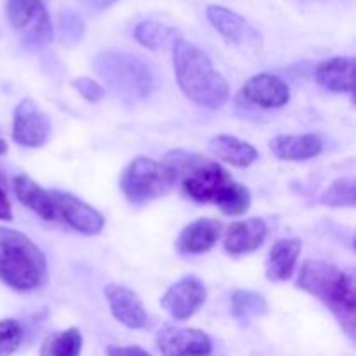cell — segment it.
Masks as SVG:
<instances>
[{"label":"cell","instance_id":"cell-1","mask_svg":"<svg viewBox=\"0 0 356 356\" xmlns=\"http://www.w3.org/2000/svg\"><path fill=\"white\" fill-rule=\"evenodd\" d=\"M181 193L198 204H212L225 216H242L250 207V191L214 160L198 153L172 149L162 160Z\"/></svg>","mask_w":356,"mask_h":356},{"label":"cell","instance_id":"cell-2","mask_svg":"<svg viewBox=\"0 0 356 356\" xmlns=\"http://www.w3.org/2000/svg\"><path fill=\"white\" fill-rule=\"evenodd\" d=\"M172 63L181 90L197 106L219 110L229 99V86L214 68L207 52L179 38L172 47Z\"/></svg>","mask_w":356,"mask_h":356},{"label":"cell","instance_id":"cell-3","mask_svg":"<svg viewBox=\"0 0 356 356\" xmlns=\"http://www.w3.org/2000/svg\"><path fill=\"white\" fill-rule=\"evenodd\" d=\"M47 275L45 256L24 233L0 228V280L17 292L35 291Z\"/></svg>","mask_w":356,"mask_h":356},{"label":"cell","instance_id":"cell-4","mask_svg":"<svg viewBox=\"0 0 356 356\" xmlns=\"http://www.w3.org/2000/svg\"><path fill=\"white\" fill-rule=\"evenodd\" d=\"M94 70L120 99L136 103L152 94L153 73L138 56L118 51L101 52L94 59Z\"/></svg>","mask_w":356,"mask_h":356},{"label":"cell","instance_id":"cell-5","mask_svg":"<svg viewBox=\"0 0 356 356\" xmlns=\"http://www.w3.org/2000/svg\"><path fill=\"white\" fill-rule=\"evenodd\" d=\"M176 186L172 172L163 162L138 156L125 167L120 177V188L125 198L134 205L148 204L160 197H165Z\"/></svg>","mask_w":356,"mask_h":356},{"label":"cell","instance_id":"cell-6","mask_svg":"<svg viewBox=\"0 0 356 356\" xmlns=\"http://www.w3.org/2000/svg\"><path fill=\"white\" fill-rule=\"evenodd\" d=\"M6 16L28 49H42L52 42V24L44 0H7Z\"/></svg>","mask_w":356,"mask_h":356},{"label":"cell","instance_id":"cell-7","mask_svg":"<svg viewBox=\"0 0 356 356\" xmlns=\"http://www.w3.org/2000/svg\"><path fill=\"white\" fill-rule=\"evenodd\" d=\"M207 19L228 44L252 54H259L263 51V37L259 31L235 10L221 6H209Z\"/></svg>","mask_w":356,"mask_h":356},{"label":"cell","instance_id":"cell-8","mask_svg":"<svg viewBox=\"0 0 356 356\" xmlns=\"http://www.w3.org/2000/svg\"><path fill=\"white\" fill-rule=\"evenodd\" d=\"M207 301V289L198 277L188 275L167 289L160 299L162 308L176 320H188L202 309Z\"/></svg>","mask_w":356,"mask_h":356},{"label":"cell","instance_id":"cell-9","mask_svg":"<svg viewBox=\"0 0 356 356\" xmlns=\"http://www.w3.org/2000/svg\"><path fill=\"white\" fill-rule=\"evenodd\" d=\"M49 195L54 202L58 218L65 219L66 225L72 226L75 232L87 236L97 235V233L103 232L104 218L92 205L86 204L83 200L76 198L75 195L66 193V191L51 190Z\"/></svg>","mask_w":356,"mask_h":356},{"label":"cell","instance_id":"cell-10","mask_svg":"<svg viewBox=\"0 0 356 356\" xmlns=\"http://www.w3.org/2000/svg\"><path fill=\"white\" fill-rule=\"evenodd\" d=\"M155 343L163 356H209L212 351L211 337L204 330L188 327H162Z\"/></svg>","mask_w":356,"mask_h":356},{"label":"cell","instance_id":"cell-11","mask_svg":"<svg viewBox=\"0 0 356 356\" xmlns=\"http://www.w3.org/2000/svg\"><path fill=\"white\" fill-rule=\"evenodd\" d=\"M49 138V120L33 99L26 97L14 110L13 139L24 148H40Z\"/></svg>","mask_w":356,"mask_h":356},{"label":"cell","instance_id":"cell-12","mask_svg":"<svg viewBox=\"0 0 356 356\" xmlns=\"http://www.w3.org/2000/svg\"><path fill=\"white\" fill-rule=\"evenodd\" d=\"M240 97L254 106L277 110L291 99V87L273 73H259L247 80L240 89Z\"/></svg>","mask_w":356,"mask_h":356},{"label":"cell","instance_id":"cell-13","mask_svg":"<svg viewBox=\"0 0 356 356\" xmlns=\"http://www.w3.org/2000/svg\"><path fill=\"white\" fill-rule=\"evenodd\" d=\"M323 305L334 313V316H336V320L339 322L343 332L353 341L355 330H356L355 271L351 270L341 271L336 287H334V291L330 292V296L327 298V301L323 302Z\"/></svg>","mask_w":356,"mask_h":356},{"label":"cell","instance_id":"cell-14","mask_svg":"<svg viewBox=\"0 0 356 356\" xmlns=\"http://www.w3.org/2000/svg\"><path fill=\"white\" fill-rule=\"evenodd\" d=\"M104 296L110 305L111 315L117 322L127 329H145L148 325V315L145 312L143 301L134 291L125 285L110 284L104 289Z\"/></svg>","mask_w":356,"mask_h":356},{"label":"cell","instance_id":"cell-15","mask_svg":"<svg viewBox=\"0 0 356 356\" xmlns=\"http://www.w3.org/2000/svg\"><path fill=\"white\" fill-rule=\"evenodd\" d=\"M268 235L266 222L261 218H250L247 221H236L226 228L225 250L232 256L250 254L259 249Z\"/></svg>","mask_w":356,"mask_h":356},{"label":"cell","instance_id":"cell-16","mask_svg":"<svg viewBox=\"0 0 356 356\" xmlns=\"http://www.w3.org/2000/svg\"><path fill=\"white\" fill-rule=\"evenodd\" d=\"M339 275L341 270H337L334 264L325 263V261L309 259L301 266L296 285L313 298L325 302L330 292L336 287Z\"/></svg>","mask_w":356,"mask_h":356},{"label":"cell","instance_id":"cell-17","mask_svg":"<svg viewBox=\"0 0 356 356\" xmlns=\"http://www.w3.org/2000/svg\"><path fill=\"white\" fill-rule=\"evenodd\" d=\"M222 225L216 219L204 218L190 222L176 242L177 252L181 254H204L209 252L218 243L221 236Z\"/></svg>","mask_w":356,"mask_h":356},{"label":"cell","instance_id":"cell-18","mask_svg":"<svg viewBox=\"0 0 356 356\" xmlns=\"http://www.w3.org/2000/svg\"><path fill=\"white\" fill-rule=\"evenodd\" d=\"M270 149L285 162H302L322 153L323 143L316 134H282L270 141Z\"/></svg>","mask_w":356,"mask_h":356},{"label":"cell","instance_id":"cell-19","mask_svg":"<svg viewBox=\"0 0 356 356\" xmlns=\"http://www.w3.org/2000/svg\"><path fill=\"white\" fill-rule=\"evenodd\" d=\"M355 59L337 56L315 68V80L330 92H351L355 87Z\"/></svg>","mask_w":356,"mask_h":356},{"label":"cell","instance_id":"cell-20","mask_svg":"<svg viewBox=\"0 0 356 356\" xmlns=\"http://www.w3.org/2000/svg\"><path fill=\"white\" fill-rule=\"evenodd\" d=\"M13 190L16 193L17 200L23 205H26L31 212L42 218L44 221H56L58 219V212H56L54 202H52L49 191L38 186L30 176L24 174H17L13 177Z\"/></svg>","mask_w":356,"mask_h":356},{"label":"cell","instance_id":"cell-21","mask_svg":"<svg viewBox=\"0 0 356 356\" xmlns=\"http://www.w3.org/2000/svg\"><path fill=\"white\" fill-rule=\"evenodd\" d=\"M302 242L299 238L278 240L266 257V277L271 282H287L292 278L301 254Z\"/></svg>","mask_w":356,"mask_h":356},{"label":"cell","instance_id":"cell-22","mask_svg":"<svg viewBox=\"0 0 356 356\" xmlns=\"http://www.w3.org/2000/svg\"><path fill=\"white\" fill-rule=\"evenodd\" d=\"M209 149L219 160L229 163V165L240 167V169L250 167L256 162L257 156H259V153H257V149L252 145L229 134L214 136L211 143H209Z\"/></svg>","mask_w":356,"mask_h":356},{"label":"cell","instance_id":"cell-23","mask_svg":"<svg viewBox=\"0 0 356 356\" xmlns=\"http://www.w3.org/2000/svg\"><path fill=\"white\" fill-rule=\"evenodd\" d=\"M134 37L143 47L149 51H163V49H172L174 44L181 38L179 31L172 26L159 23V21H141L136 26Z\"/></svg>","mask_w":356,"mask_h":356},{"label":"cell","instance_id":"cell-24","mask_svg":"<svg viewBox=\"0 0 356 356\" xmlns=\"http://www.w3.org/2000/svg\"><path fill=\"white\" fill-rule=\"evenodd\" d=\"M268 302L263 294L254 291H235L232 294V315L236 322L249 323L252 318L266 315Z\"/></svg>","mask_w":356,"mask_h":356},{"label":"cell","instance_id":"cell-25","mask_svg":"<svg viewBox=\"0 0 356 356\" xmlns=\"http://www.w3.org/2000/svg\"><path fill=\"white\" fill-rule=\"evenodd\" d=\"M82 346V332L76 327H70L49 336L42 344L40 356H80Z\"/></svg>","mask_w":356,"mask_h":356},{"label":"cell","instance_id":"cell-26","mask_svg":"<svg viewBox=\"0 0 356 356\" xmlns=\"http://www.w3.org/2000/svg\"><path fill=\"white\" fill-rule=\"evenodd\" d=\"M320 202L327 207L343 209L355 207L356 204V190L355 181L351 177H341L336 179L320 197Z\"/></svg>","mask_w":356,"mask_h":356},{"label":"cell","instance_id":"cell-27","mask_svg":"<svg viewBox=\"0 0 356 356\" xmlns=\"http://www.w3.org/2000/svg\"><path fill=\"white\" fill-rule=\"evenodd\" d=\"M59 33H61L63 44L75 45L83 38L86 23L75 10L65 9L59 14Z\"/></svg>","mask_w":356,"mask_h":356},{"label":"cell","instance_id":"cell-28","mask_svg":"<svg viewBox=\"0 0 356 356\" xmlns=\"http://www.w3.org/2000/svg\"><path fill=\"white\" fill-rule=\"evenodd\" d=\"M24 330L13 318L0 320V356H13L23 343Z\"/></svg>","mask_w":356,"mask_h":356},{"label":"cell","instance_id":"cell-29","mask_svg":"<svg viewBox=\"0 0 356 356\" xmlns=\"http://www.w3.org/2000/svg\"><path fill=\"white\" fill-rule=\"evenodd\" d=\"M72 86L75 87V89L80 92V96H82L86 101H89V103H97V101H101L104 96H106L104 87L101 86L99 82L90 79V76H79V79L73 80Z\"/></svg>","mask_w":356,"mask_h":356},{"label":"cell","instance_id":"cell-30","mask_svg":"<svg viewBox=\"0 0 356 356\" xmlns=\"http://www.w3.org/2000/svg\"><path fill=\"white\" fill-rule=\"evenodd\" d=\"M106 356H152L141 346H108Z\"/></svg>","mask_w":356,"mask_h":356},{"label":"cell","instance_id":"cell-31","mask_svg":"<svg viewBox=\"0 0 356 356\" xmlns=\"http://www.w3.org/2000/svg\"><path fill=\"white\" fill-rule=\"evenodd\" d=\"M0 221H13V209L2 186H0Z\"/></svg>","mask_w":356,"mask_h":356},{"label":"cell","instance_id":"cell-32","mask_svg":"<svg viewBox=\"0 0 356 356\" xmlns=\"http://www.w3.org/2000/svg\"><path fill=\"white\" fill-rule=\"evenodd\" d=\"M87 2H89L90 6L97 7V9H106V7L113 6L117 0H87Z\"/></svg>","mask_w":356,"mask_h":356},{"label":"cell","instance_id":"cell-33","mask_svg":"<svg viewBox=\"0 0 356 356\" xmlns=\"http://www.w3.org/2000/svg\"><path fill=\"white\" fill-rule=\"evenodd\" d=\"M296 2H301V3H322V2H327V0H296Z\"/></svg>","mask_w":356,"mask_h":356},{"label":"cell","instance_id":"cell-34","mask_svg":"<svg viewBox=\"0 0 356 356\" xmlns=\"http://www.w3.org/2000/svg\"><path fill=\"white\" fill-rule=\"evenodd\" d=\"M7 152V143L3 139H0V153H6Z\"/></svg>","mask_w":356,"mask_h":356},{"label":"cell","instance_id":"cell-35","mask_svg":"<svg viewBox=\"0 0 356 356\" xmlns=\"http://www.w3.org/2000/svg\"><path fill=\"white\" fill-rule=\"evenodd\" d=\"M0 179H2V176H0Z\"/></svg>","mask_w":356,"mask_h":356}]
</instances>
